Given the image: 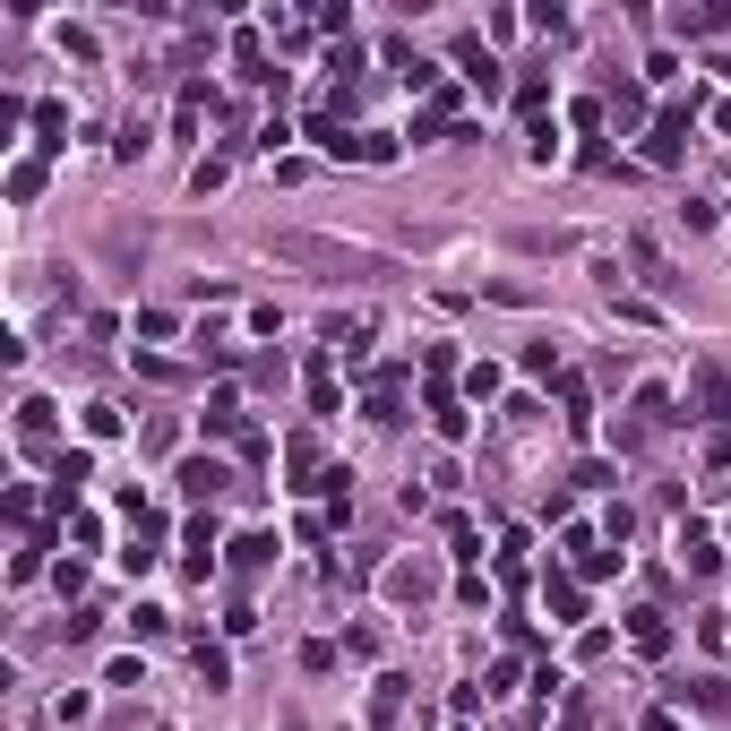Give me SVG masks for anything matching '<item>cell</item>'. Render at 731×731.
Here are the masks:
<instances>
[{
	"label": "cell",
	"instance_id": "6da1fadb",
	"mask_svg": "<svg viewBox=\"0 0 731 731\" xmlns=\"http://www.w3.org/2000/svg\"><path fill=\"white\" fill-rule=\"evenodd\" d=\"M275 259L293 267H327V275H353V284H387L396 259H379V250H353V241H327V233H275Z\"/></svg>",
	"mask_w": 731,
	"mask_h": 731
},
{
	"label": "cell",
	"instance_id": "7a4b0ae2",
	"mask_svg": "<svg viewBox=\"0 0 731 731\" xmlns=\"http://www.w3.org/2000/svg\"><path fill=\"white\" fill-rule=\"evenodd\" d=\"M215 482H224V465H181V491H190V499H207Z\"/></svg>",
	"mask_w": 731,
	"mask_h": 731
}]
</instances>
